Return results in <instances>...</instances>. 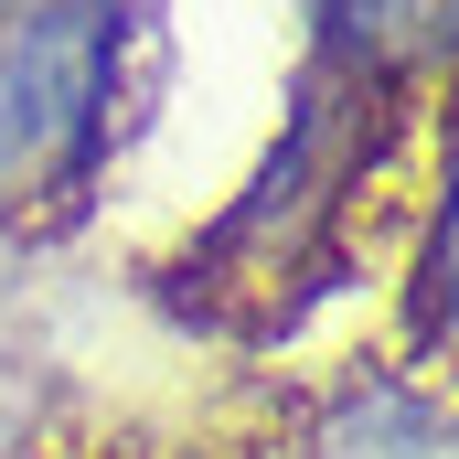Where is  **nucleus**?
I'll return each mask as SVG.
<instances>
[{
    "mask_svg": "<svg viewBox=\"0 0 459 459\" xmlns=\"http://www.w3.org/2000/svg\"><path fill=\"white\" fill-rule=\"evenodd\" d=\"M160 0H0V225L54 235L117 171Z\"/></svg>",
    "mask_w": 459,
    "mask_h": 459,
    "instance_id": "2",
    "label": "nucleus"
},
{
    "mask_svg": "<svg viewBox=\"0 0 459 459\" xmlns=\"http://www.w3.org/2000/svg\"><path fill=\"white\" fill-rule=\"evenodd\" d=\"M278 459H459V374H428L406 352L352 363L289 406Z\"/></svg>",
    "mask_w": 459,
    "mask_h": 459,
    "instance_id": "3",
    "label": "nucleus"
},
{
    "mask_svg": "<svg viewBox=\"0 0 459 459\" xmlns=\"http://www.w3.org/2000/svg\"><path fill=\"white\" fill-rule=\"evenodd\" d=\"M310 65H299V117L289 139L256 160L246 204L225 214L214 246H256L246 278L278 299V267H299L332 204H352V182L385 171V128L428 117L459 86V0H299Z\"/></svg>",
    "mask_w": 459,
    "mask_h": 459,
    "instance_id": "1",
    "label": "nucleus"
},
{
    "mask_svg": "<svg viewBox=\"0 0 459 459\" xmlns=\"http://www.w3.org/2000/svg\"><path fill=\"white\" fill-rule=\"evenodd\" d=\"M395 342L428 374H459V86L428 108V171H417L406 267H395Z\"/></svg>",
    "mask_w": 459,
    "mask_h": 459,
    "instance_id": "4",
    "label": "nucleus"
}]
</instances>
